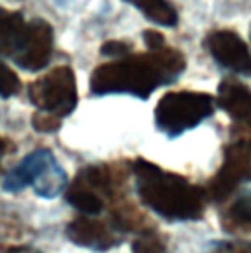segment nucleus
Segmentation results:
<instances>
[{"instance_id": "nucleus-1", "label": "nucleus", "mask_w": 251, "mask_h": 253, "mask_svg": "<svg viewBox=\"0 0 251 253\" xmlns=\"http://www.w3.org/2000/svg\"><path fill=\"white\" fill-rule=\"evenodd\" d=\"M185 69L183 53L167 45L141 55L129 53L112 63L98 65L90 75V92L94 96L129 94L145 100L155 88L175 83Z\"/></svg>"}, {"instance_id": "nucleus-2", "label": "nucleus", "mask_w": 251, "mask_h": 253, "mask_svg": "<svg viewBox=\"0 0 251 253\" xmlns=\"http://www.w3.org/2000/svg\"><path fill=\"white\" fill-rule=\"evenodd\" d=\"M135 190L139 198L167 220H196L204 210V190L185 177L163 171L149 161L133 163Z\"/></svg>"}, {"instance_id": "nucleus-3", "label": "nucleus", "mask_w": 251, "mask_h": 253, "mask_svg": "<svg viewBox=\"0 0 251 253\" xmlns=\"http://www.w3.org/2000/svg\"><path fill=\"white\" fill-rule=\"evenodd\" d=\"M53 55V28L45 20L28 22L20 12L0 8V57L24 71L45 69Z\"/></svg>"}, {"instance_id": "nucleus-4", "label": "nucleus", "mask_w": 251, "mask_h": 253, "mask_svg": "<svg viewBox=\"0 0 251 253\" xmlns=\"http://www.w3.org/2000/svg\"><path fill=\"white\" fill-rule=\"evenodd\" d=\"M67 173L59 165L57 157L42 147L28 153L14 169L4 177L2 189L6 192H18L26 187H34L36 194L42 198H55L61 190L67 189Z\"/></svg>"}, {"instance_id": "nucleus-5", "label": "nucleus", "mask_w": 251, "mask_h": 253, "mask_svg": "<svg viewBox=\"0 0 251 253\" xmlns=\"http://www.w3.org/2000/svg\"><path fill=\"white\" fill-rule=\"evenodd\" d=\"M216 98L208 92H167L155 106V126L167 137H179L214 114Z\"/></svg>"}, {"instance_id": "nucleus-6", "label": "nucleus", "mask_w": 251, "mask_h": 253, "mask_svg": "<svg viewBox=\"0 0 251 253\" xmlns=\"http://www.w3.org/2000/svg\"><path fill=\"white\" fill-rule=\"evenodd\" d=\"M30 102L53 118L69 116L77 106V79L71 67H55L28 86Z\"/></svg>"}, {"instance_id": "nucleus-7", "label": "nucleus", "mask_w": 251, "mask_h": 253, "mask_svg": "<svg viewBox=\"0 0 251 253\" xmlns=\"http://www.w3.org/2000/svg\"><path fill=\"white\" fill-rule=\"evenodd\" d=\"M112 190V177L106 167H88L67 189V200L86 216L104 208V198Z\"/></svg>"}, {"instance_id": "nucleus-8", "label": "nucleus", "mask_w": 251, "mask_h": 253, "mask_svg": "<svg viewBox=\"0 0 251 253\" xmlns=\"http://www.w3.org/2000/svg\"><path fill=\"white\" fill-rule=\"evenodd\" d=\"M204 47L210 57L228 71L251 77V53L246 42L232 30H216L206 36Z\"/></svg>"}, {"instance_id": "nucleus-9", "label": "nucleus", "mask_w": 251, "mask_h": 253, "mask_svg": "<svg viewBox=\"0 0 251 253\" xmlns=\"http://www.w3.org/2000/svg\"><path fill=\"white\" fill-rule=\"evenodd\" d=\"M251 179V147L246 141L234 143L226 149L224 165L210 183V196L214 200H224L240 185Z\"/></svg>"}, {"instance_id": "nucleus-10", "label": "nucleus", "mask_w": 251, "mask_h": 253, "mask_svg": "<svg viewBox=\"0 0 251 253\" xmlns=\"http://www.w3.org/2000/svg\"><path fill=\"white\" fill-rule=\"evenodd\" d=\"M67 236L77 246H83L94 252H106L120 244V238L106 224L90 218H79L73 224H69Z\"/></svg>"}, {"instance_id": "nucleus-11", "label": "nucleus", "mask_w": 251, "mask_h": 253, "mask_svg": "<svg viewBox=\"0 0 251 253\" xmlns=\"http://www.w3.org/2000/svg\"><path fill=\"white\" fill-rule=\"evenodd\" d=\"M216 102L234 120L251 126V90L238 81H222L218 86Z\"/></svg>"}, {"instance_id": "nucleus-12", "label": "nucleus", "mask_w": 251, "mask_h": 253, "mask_svg": "<svg viewBox=\"0 0 251 253\" xmlns=\"http://www.w3.org/2000/svg\"><path fill=\"white\" fill-rule=\"evenodd\" d=\"M124 2L137 8L149 22L157 26L175 28L179 22V14L169 0H124Z\"/></svg>"}, {"instance_id": "nucleus-13", "label": "nucleus", "mask_w": 251, "mask_h": 253, "mask_svg": "<svg viewBox=\"0 0 251 253\" xmlns=\"http://www.w3.org/2000/svg\"><path fill=\"white\" fill-rule=\"evenodd\" d=\"M228 220L238 228H251V192L232 204L228 210Z\"/></svg>"}, {"instance_id": "nucleus-14", "label": "nucleus", "mask_w": 251, "mask_h": 253, "mask_svg": "<svg viewBox=\"0 0 251 253\" xmlns=\"http://www.w3.org/2000/svg\"><path fill=\"white\" fill-rule=\"evenodd\" d=\"M20 86L22 84H20L18 75L8 65L0 61V96L2 98H10V96L20 92Z\"/></svg>"}, {"instance_id": "nucleus-15", "label": "nucleus", "mask_w": 251, "mask_h": 253, "mask_svg": "<svg viewBox=\"0 0 251 253\" xmlns=\"http://www.w3.org/2000/svg\"><path fill=\"white\" fill-rule=\"evenodd\" d=\"M131 253H167V248L155 234H143L135 238Z\"/></svg>"}, {"instance_id": "nucleus-16", "label": "nucleus", "mask_w": 251, "mask_h": 253, "mask_svg": "<svg viewBox=\"0 0 251 253\" xmlns=\"http://www.w3.org/2000/svg\"><path fill=\"white\" fill-rule=\"evenodd\" d=\"M100 53L102 55H106V57H126V55H129L131 53V45L127 43V42H118V40H114V42H108V43H104L102 47H100Z\"/></svg>"}, {"instance_id": "nucleus-17", "label": "nucleus", "mask_w": 251, "mask_h": 253, "mask_svg": "<svg viewBox=\"0 0 251 253\" xmlns=\"http://www.w3.org/2000/svg\"><path fill=\"white\" fill-rule=\"evenodd\" d=\"M210 253H251V242H222L216 244Z\"/></svg>"}, {"instance_id": "nucleus-18", "label": "nucleus", "mask_w": 251, "mask_h": 253, "mask_svg": "<svg viewBox=\"0 0 251 253\" xmlns=\"http://www.w3.org/2000/svg\"><path fill=\"white\" fill-rule=\"evenodd\" d=\"M34 127L38 131H55L59 127V118H53L49 114H43V112H38L34 116Z\"/></svg>"}, {"instance_id": "nucleus-19", "label": "nucleus", "mask_w": 251, "mask_h": 253, "mask_svg": "<svg viewBox=\"0 0 251 253\" xmlns=\"http://www.w3.org/2000/svg\"><path fill=\"white\" fill-rule=\"evenodd\" d=\"M143 42L149 47V51H155V49H161L163 45H167L165 43V38L159 32H155V30H145L143 32Z\"/></svg>"}, {"instance_id": "nucleus-20", "label": "nucleus", "mask_w": 251, "mask_h": 253, "mask_svg": "<svg viewBox=\"0 0 251 253\" xmlns=\"http://www.w3.org/2000/svg\"><path fill=\"white\" fill-rule=\"evenodd\" d=\"M4 153H6V143L0 139V161H2V155H4Z\"/></svg>"}, {"instance_id": "nucleus-21", "label": "nucleus", "mask_w": 251, "mask_h": 253, "mask_svg": "<svg viewBox=\"0 0 251 253\" xmlns=\"http://www.w3.org/2000/svg\"><path fill=\"white\" fill-rule=\"evenodd\" d=\"M8 253H34V252H26V250H14V252H8Z\"/></svg>"}]
</instances>
